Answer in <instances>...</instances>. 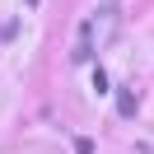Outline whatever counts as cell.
<instances>
[{
    "instance_id": "obj_2",
    "label": "cell",
    "mask_w": 154,
    "mask_h": 154,
    "mask_svg": "<svg viewBox=\"0 0 154 154\" xmlns=\"http://www.w3.org/2000/svg\"><path fill=\"white\" fill-rule=\"evenodd\" d=\"M117 112H122V117H135V94H131V89H117Z\"/></svg>"
},
{
    "instance_id": "obj_1",
    "label": "cell",
    "mask_w": 154,
    "mask_h": 154,
    "mask_svg": "<svg viewBox=\"0 0 154 154\" xmlns=\"http://www.w3.org/2000/svg\"><path fill=\"white\" fill-rule=\"evenodd\" d=\"M117 23H122V14H117V5L107 0L103 10H98L94 19L84 23V33H89V42H94V47H107V42L117 38Z\"/></svg>"
},
{
    "instance_id": "obj_3",
    "label": "cell",
    "mask_w": 154,
    "mask_h": 154,
    "mask_svg": "<svg viewBox=\"0 0 154 154\" xmlns=\"http://www.w3.org/2000/svg\"><path fill=\"white\" fill-rule=\"evenodd\" d=\"M28 5H38V0H28Z\"/></svg>"
}]
</instances>
